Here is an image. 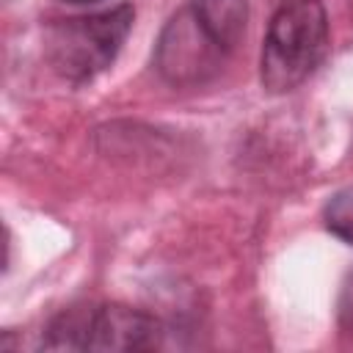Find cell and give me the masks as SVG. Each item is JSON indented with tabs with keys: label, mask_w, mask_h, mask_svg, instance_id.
<instances>
[{
	"label": "cell",
	"mask_w": 353,
	"mask_h": 353,
	"mask_svg": "<svg viewBox=\"0 0 353 353\" xmlns=\"http://www.w3.org/2000/svg\"><path fill=\"white\" fill-rule=\"evenodd\" d=\"M245 25L248 0H185L157 36V74L174 88L210 83L234 55Z\"/></svg>",
	"instance_id": "obj_1"
},
{
	"label": "cell",
	"mask_w": 353,
	"mask_h": 353,
	"mask_svg": "<svg viewBox=\"0 0 353 353\" xmlns=\"http://www.w3.org/2000/svg\"><path fill=\"white\" fill-rule=\"evenodd\" d=\"M328 52V14L320 0H287L268 22L259 80L268 94L298 88Z\"/></svg>",
	"instance_id": "obj_2"
},
{
	"label": "cell",
	"mask_w": 353,
	"mask_h": 353,
	"mask_svg": "<svg viewBox=\"0 0 353 353\" xmlns=\"http://www.w3.org/2000/svg\"><path fill=\"white\" fill-rule=\"evenodd\" d=\"M163 323L124 303H80L58 312L44 328V350H154L163 345Z\"/></svg>",
	"instance_id": "obj_3"
},
{
	"label": "cell",
	"mask_w": 353,
	"mask_h": 353,
	"mask_svg": "<svg viewBox=\"0 0 353 353\" xmlns=\"http://www.w3.org/2000/svg\"><path fill=\"white\" fill-rule=\"evenodd\" d=\"M132 19L135 8L130 3L97 14L55 19L44 30V55L63 80L88 83L116 61Z\"/></svg>",
	"instance_id": "obj_4"
},
{
	"label": "cell",
	"mask_w": 353,
	"mask_h": 353,
	"mask_svg": "<svg viewBox=\"0 0 353 353\" xmlns=\"http://www.w3.org/2000/svg\"><path fill=\"white\" fill-rule=\"evenodd\" d=\"M323 223L334 237L353 245V185L328 196L323 207Z\"/></svg>",
	"instance_id": "obj_5"
},
{
	"label": "cell",
	"mask_w": 353,
	"mask_h": 353,
	"mask_svg": "<svg viewBox=\"0 0 353 353\" xmlns=\"http://www.w3.org/2000/svg\"><path fill=\"white\" fill-rule=\"evenodd\" d=\"M336 314H339V328L353 336V270H350V273L345 276V281H342Z\"/></svg>",
	"instance_id": "obj_6"
},
{
	"label": "cell",
	"mask_w": 353,
	"mask_h": 353,
	"mask_svg": "<svg viewBox=\"0 0 353 353\" xmlns=\"http://www.w3.org/2000/svg\"><path fill=\"white\" fill-rule=\"evenodd\" d=\"M63 3H69V6H94L99 0H63Z\"/></svg>",
	"instance_id": "obj_7"
}]
</instances>
